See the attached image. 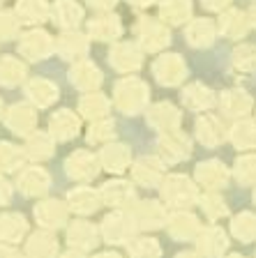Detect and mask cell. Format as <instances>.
Segmentation results:
<instances>
[{"label":"cell","instance_id":"6da1fadb","mask_svg":"<svg viewBox=\"0 0 256 258\" xmlns=\"http://www.w3.org/2000/svg\"><path fill=\"white\" fill-rule=\"evenodd\" d=\"M113 104L123 113L134 115V113H139L148 104V88H145L143 81L127 76V79L118 81L116 92H113Z\"/></svg>","mask_w":256,"mask_h":258},{"label":"cell","instance_id":"7a4b0ae2","mask_svg":"<svg viewBox=\"0 0 256 258\" xmlns=\"http://www.w3.org/2000/svg\"><path fill=\"white\" fill-rule=\"evenodd\" d=\"M162 196L173 208H187L198 199V191L194 182L185 175H169L162 182Z\"/></svg>","mask_w":256,"mask_h":258},{"label":"cell","instance_id":"3957f363","mask_svg":"<svg viewBox=\"0 0 256 258\" xmlns=\"http://www.w3.org/2000/svg\"><path fill=\"white\" fill-rule=\"evenodd\" d=\"M134 231H136V224H134L132 215H125V212H111L107 219L101 221V237L109 244L132 242Z\"/></svg>","mask_w":256,"mask_h":258},{"label":"cell","instance_id":"277c9868","mask_svg":"<svg viewBox=\"0 0 256 258\" xmlns=\"http://www.w3.org/2000/svg\"><path fill=\"white\" fill-rule=\"evenodd\" d=\"M19 51L23 58L28 60H44L56 51V44L51 39V35L44 30H30L26 32L19 42Z\"/></svg>","mask_w":256,"mask_h":258},{"label":"cell","instance_id":"5b68a950","mask_svg":"<svg viewBox=\"0 0 256 258\" xmlns=\"http://www.w3.org/2000/svg\"><path fill=\"white\" fill-rule=\"evenodd\" d=\"M157 150H160V157L164 161L176 164V161H182L189 157L192 145H189V139L185 134H180V132H166L157 141Z\"/></svg>","mask_w":256,"mask_h":258},{"label":"cell","instance_id":"8992f818","mask_svg":"<svg viewBox=\"0 0 256 258\" xmlns=\"http://www.w3.org/2000/svg\"><path fill=\"white\" fill-rule=\"evenodd\" d=\"M152 72H155L157 81H160L162 86H178L187 76L185 62H182V58L176 53H166V55H162V58H157L155 64H152Z\"/></svg>","mask_w":256,"mask_h":258},{"label":"cell","instance_id":"52a82bcc","mask_svg":"<svg viewBox=\"0 0 256 258\" xmlns=\"http://www.w3.org/2000/svg\"><path fill=\"white\" fill-rule=\"evenodd\" d=\"M134 224L139 226V228H145V231H155V228H162L169 219L166 215L164 205H160L157 201H141L136 208H134V215H132Z\"/></svg>","mask_w":256,"mask_h":258},{"label":"cell","instance_id":"ba28073f","mask_svg":"<svg viewBox=\"0 0 256 258\" xmlns=\"http://www.w3.org/2000/svg\"><path fill=\"white\" fill-rule=\"evenodd\" d=\"M136 35H139L143 48H148V51H160L171 39L169 28L162 21H152V19H141V23L136 26Z\"/></svg>","mask_w":256,"mask_h":258},{"label":"cell","instance_id":"9c48e42d","mask_svg":"<svg viewBox=\"0 0 256 258\" xmlns=\"http://www.w3.org/2000/svg\"><path fill=\"white\" fill-rule=\"evenodd\" d=\"M65 168L74 180H92L99 173V159L88 150H76L67 157Z\"/></svg>","mask_w":256,"mask_h":258},{"label":"cell","instance_id":"30bf717a","mask_svg":"<svg viewBox=\"0 0 256 258\" xmlns=\"http://www.w3.org/2000/svg\"><path fill=\"white\" fill-rule=\"evenodd\" d=\"M132 177L141 187H157L164 177V164L157 157H141V159L134 161Z\"/></svg>","mask_w":256,"mask_h":258},{"label":"cell","instance_id":"8fae6325","mask_svg":"<svg viewBox=\"0 0 256 258\" xmlns=\"http://www.w3.org/2000/svg\"><path fill=\"white\" fill-rule=\"evenodd\" d=\"M109 60H111V64L118 72H134V70H139L141 62H143V53H141V48L136 46V44L118 42L116 46L111 48Z\"/></svg>","mask_w":256,"mask_h":258},{"label":"cell","instance_id":"7c38bea8","mask_svg":"<svg viewBox=\"0 0 256 258\" xmlns=\"http://www.w3.org/2000/svg\"><path fill=\"white\" fill-rule=\"evenodd\" d=\"M81 122H79V115L74 111H63L54 113L51 115V122H48V132H51V139L54 141H70L79 134Z\"/></svg>","mask_w":256,"mask_h":258},{"label":"cell","instance_id":"4fadbf2b","mask_svg":"<svg viewBox=\"0 0 256 258\" xmlns=\"http://www.w3.org/2000/svg\"><path fill=\"white\" fill-rule=\"evenodd\" d=\"M148 124L155 127L157 132H162V134L178 132V127H180V113H178L176 106H171V104H155L148 111Z\"/></svg>","mask_w":256,"mask_h":258},{"label":"cell","instance_id":"5bb4252c","mask_svg":"<svg viewBox=\"0 0 256 258\" xmlns=\"http://www.w3.org/2000/svg\"><path fill=\"white\" fill-rule=\"evenodd\" d=\"M5 122L14 134L30 136V132L35 129V124H37V115H35V111H32L30 106H26V104H16V106H12L10 111H7Z\"/></svg>","mask_w":256,"mask_h":258},{"label":"cell","instance_id":"9a60e30c","mask_svg":"<svg viewBox=\"0 0 256 258\" xmlns=\"http://www.w3.org/2000/svg\"><path fill=\"white\" fill-rule=\"evenodd\" d=\"M101 196V203L111 205V208H125L134 201V187L125 180H111L101 187L99 191Z\"/></svg>","mask_w":256,"mask_h":258},{"label":"cell","instance_id":"2e32d148","mask_svg":"<svg viewBox=\"0 0 256 258\" xmlns=\"http://www.w3.org/2000/svg\"><path fill=\"white\" fill-rule=\"evenodd\" d=\"M166 224H169V233L176 240H192L201 233V224L192 212H176L166 219Z\"/></svg>","mask_w":256,"mask_h":258},{"label":"cell","instance_id":"e0dca14e","mask_svg":"<svg viewBox=\"0 0 256 258\" xmlns=\"http://www.w3.org/2000/svg\"><path fill=\"white\" fill-rule=\"evenodd\" d=\"M48 184H51V177L39 166L26 168V171L19 175V189H21L26 196H42V194H46Z\"/></svg>","mask_w":256,"mask_h":258},{"label":"cell","instance_id":"ac0fdd59","mask_svg":"<svg viewBox=\"0 0 256 258\" xmlns=\"http://www.w3.org/2000/svg\"><path fill=\"white\" fill-rule=\"evenodd\" d=\"M97 159H99V166H104L111 173H123L125 168L132 164V155H129V150L120 143H109L107 148L99 152Z\"/></svg>","mask_w":256,"mask_h":258},{"label":"cell","instance_id":"d6986e66","mask_svg":"<svg viewBox=\"0 0 256 258\" xmlns=\"http://www.w3.org/2000/svg\"><path fill=\"white\" fill-rule=\"evenodd\" d=\"M67 242L79 251H85V249H92L95 244H99V233L88 221H74L67 231Z\"/></svg>","mask_w":256,"mask_h":258},{"label":"cell","instance_id":"ffe728a7","mask_svg":"<svg viewBox=\"0 0 256 258\" xmlns=\"http://www.w3.org/2000/svg\"><path fill=\"white\" fill-rule=\"evenodd\" d=\"M26 256L28 258H56L58 256V242L46 231L32 233L26 244Z\"/></svg>","mask_w":256,"mask_h":258},{"label":"cell","instance_id":"44dd1931","mask_svg":"<svg viewBox=\"0 0 256 258\" xmlns=\"http://www.w3.org/2000/svg\"><path fill=\"white\" fill-rule=\"evenodd\" d=\"M88 32H90L95 39H99V42H111V39L120 37L123 26H120V19H118V16L101 14L88 23Z\"/></svg>","mask_w":256,"mask_h":258},{"label":"cell","instance_id":"7402d4cb","mask_svg":"<svg viewBox=\"0 0 256 258\" xmlns=\"http://www.w3.org/2000/svg\"><path fill=\"white\" fill-rule=\"evenodd\" d=\"M196 180L208 189H219L224 187L226 180H229V173H226V166L219 164V161L210 159V161H203L196 166Z\"/></svg>","mask_w":256,"mask_h":258},{"label":"cell","instance_id":"603a6c76","mask_svg":"<svg viewBox=\"0 0 256 258\" xmlns=\"http://www.w3.org/2000/svg\"><path fill=\"white\" fill-rule=\"evenodd\" d=\"M35 217L44 228H60L67 221V208L60 201H44L35 208Z\"/></svg>","mask_w":256,"mask_h":258},{"label":"cell","instance_id":"cb8c5ba5","mask_svg":"<svg viewBox=\"0 0 256 258\" xmlns=\"http://www.w3.org/2000/svg\"><path fill=\"white\" fill-rule=\"evenodd\" d=\"M67 203H70L72 210L81 212V215H90V212L99 210L101 196H99V191H95V189H90V187H76L70 191Z\"/></svg>","mask_w":256,"mask_h":258},{"label":"cell","instance_id":"d4e9b609","mask_svg":"<svg viewBox=\"0 0 256 258\" xmlns=\"http://www.w3.org/2000/svg\"><path fill=\"white\" fill-rule=\"evenodd\" d=\"M56 51L67 60H81L85 53H88V39L74 30H67L63 37H58Z\"/></svg>","mask_w":256,"mask_h":258},{"label":"cell","instance_id":"484cf974","mask_svg":"<svg viewBox=\"0 0 256 258\" xmlns=\"http://www.w3.org/2000/svg\"><path fill=\"white\" fill-rule=\"evenodd\" d=\"M70 81L74 83L79 90H88V92H92L97 86L101 83V74H99V70H97L95 64H90V62H76L74 67H72V72H70Z\"/></svg>","mask_w":256,"mask_h":258},{"label":"cell","instance_id":"4316f807","mask_svg":"<svg viewBox=\"0 0 256 258\" xmlns=\"http://www.w3.org/2000/svg\"><path fill=\"white\" fill-rule=\"evenodd\" d=\"M182 104L192 111H206L215 104V95L210 88H206L203 83H189L182 90Z\"/></svg>","mask_w":256,"mask_h":258},{"label":"cell","instance_id":"83f0119b","mask_svg":"<svg viewBox=\"0 0 256 258\" xmlns=\"http://www.w3.org/2000/svg\"><path fill=\"white\" fill-rule=\"evenodd\" d=\"M79 111L81 115L90 120H107V113L111 111V102H109V97L99 95V92H88V95L81 97L79 102Z\"/></svg>","mask_w":256,"mask_h":258},{"label":"cell","instance_id":"f1b7e54d","mask_svg":"<svg viewBox=\"0 0 256 258\" xmlns=\"http://www.w3.org/2000/svg\"><path fill=\"white\" fill-rule=\"evenodd\" d=\"M226 244H229V240H226V233L222 231V228H217V226H213V228H206V231L198 233V251H201V256H219V253L226 249Z\"/></svg>","mask_w":256,"mask_h":258},{"label":"cell","instance_id":"f546056e","mask_svg":"<svg viewBox=\"0 0 256 258\" xmlns=\"http://www.w3.org/2000/svg\"><path fill=\"white\" fill-rule=\"evenodd\" d=\"M26 95L30 97V102H35L37 106H51L58 99V88L46 79H32L28 81Z\"/></svg>","mask_w":256,"mask_h":258},{"label":"cell","instance_id":"4dcf8cb0","mask_svg":"<svg viewBox=\"0 0 256 258\" xmlns=\"http://www.w3.org/2000/svg\"><path fill=\"white\" fill-rule=\"evenodd\" d=\"M28 231V224L21 215H14V212H7V215L0 217V240L7 242V244H14L19 242Z\"/></svg>","mask_w":256,"mask_h":258},{"label":"cell","instance_id":"1f68e13d","mask_svg":"<svg viewBox=\"0 0 256 258\" xmlns=\"http://www.w3.org/2000/svg\"><path fill=\"white\" fill-rule=\"evenodd\" d=\"M46 16H48L46 0H19L16 3L19 23H42Z\"/></svg>","mask_w":256,"mask_h":258},{"label":"cell","instance_id":"d6a6232c","mask_svg":"<svg viewBox=\"0 0 256 258\" xmlns=\"http://www.w3.org/2000/svg\"><path fill=\"white\" fill-rule=\"evenodd\" d=\"M192 14V3L189 0H162L160 5V16L166 23H185Z\"/></svg>","mask_w":256,"mask_h":258},{"label":"cell","instance_id":"836d02e7","mask_svg":"<svg viewBox=\"0 0 256 258\" xmlns=\"http://www.w3.org/2000/svg\"><path fill=\"white\" fill-rule=\"evenodd\" d=\"M247 28H249L247 14H242V12H238V10H229L219 19V30H222V35H226V37H233V39L242 37L247 32Z\"/></svg>","mask_w":256,"mask_h":258},{"label":"cell","instance_id":"e575fe53","mask_svg":"<svg viewBox=\"0 0 256 258\" xmlns=\"http://www.w3.org/2000/svg\"><path fill=\"white\" fill-rule=\"evenodd\" d=\"M26 155L30 159H48L54 155V139L46 132H35L26 141Z\"/></svg>","mask_w":256,"mask_h":258},{"label":"cell","instance_id":"d590c367","mask_svg":"<svg viewBox=\"0 0 256 258\" xmlns=\"http://www.w3.org/2000/svg\"><path fill=\"white\" fill-rule=\"evenodd\" d=\"M196 136L203 145H217V143H222V139H224V129H222V124H219L217 118L203 115V118H198V122H196Z\"/></svg>","mask_w":256,"mask_h":258},{"label":"cell","instance_id":"8d00e7d4","mask_svg":"<svg viewBox=\"0 0 256 258\" xmlns=\"http://www.w3.org/2000/svg\"><path fill=\"white\" fill-rule=\"evenodd\" d=\"M81 16H83V10L76 5L74 0H58L54 7V19H56V23L63 28L79 26Z\"/></svg>","mask_w":256,"mask_h":258},{"label":"cell","instance_id":"74e56055","mask_svg":"<svg viewBox=\"0 0 256 258\" xmlns=\"http://www.w3.org/2000/svg\"><path fill=\"white\" fill-rule=\"evenodd\" d=\"M215 39V26L208 19H196L187 28V42L192 46H210Z\"/></svg>","mask_w":256,"mask_h":258},{"label":"cell","instance_id":"f35d334b","mask_svg":"<svg viewBox=\"0 0 256 258\" xmlns=\"http://www.w3.org/2000/svg\"><path fill=\"white\" fill-rule=\"evenodd\" d=\"M251 108V97L242 90H226L222 95V111L226 115H245Z\"/></svg>","mask_w":256,"mask_h":258},{"label":"cell","instance_id":"ab89813d","mask_svg":"<svg viewBox=\"0 0 256 258\" xmlns=\"http://www.w3.org/2000/svg\"><path fill=\"white\" fill-rule=\"evenodd\" d=\"M23 79H26V67L21 64V60L12 58V55L0 58V83L3 86H19Z\"/></svg>","mask_w":256,"mask_h":258},{"label":"cell","instance_id":"60d3db41","mask_svg":"<svg viewBox=\"0 0 256 258\" xmlns=\"http://www.w3.org/2000/svg\"><path fill=\"white\" fill-rule=\"evenodd\" d=\"M129 256L132 258H160L162 247L152 237H139V240H132V244H129Z\"/></svg>","mask_w":256,"mask_h":258},{"label":"cell","instance_id":"b9f144b4","mask_svg":"<svg viewBox=\"0 0 256 258\" xmlns=\"http://www.w3.org/2000/svg\"><path fill=\"white\" fill-rule=\"evenodd\" d=\"M23 164V152L12 143H0V171H16Z\"/></svg>","mask_w":256,"mask_h":258},{"label":"cell","instance_id":"7bdbcfd3","mask_svg":"<svg viewBox=\"0 0 256 258\" xmlns=\"http://www.w3.org/2000/svg\"><path fill=\"white\" fill-rule=\"evenodd\" d=\"M231 139L238 148H256V124L254 122H238L231 132Z\"/></svg>","mask_w":256,"mask_h":258},{"label":"cell","instance_id":"ee69618b","mask_svg":"<svg viewBox=\"0 0 256 258\" xmlns=\"http://www.w3.org/2000/svg\"><path fill=\"white\" fill-rule=\"evenodd\" d=\"M233 64L240 72H254L256 70V46H251V44H242L240 48H235Z\"/></svg>","mask_w":256,"mask_h":258},{"label":"cell","instance_id":"f6af8a7d","mask_svg":"<svg viewBox=\"0 0 256 258\" xmlns=\"http://www.w3.org/2000/svg\"><path fill=\"white\" fill-rule=\"evenodd\" d=\"M233 233L240 240H254L256 237V217L249 212H242L233 219Z\"/></svg>","mask_w":256,"mask_h":258},{"label":"cell","instance_id":"bcb514c9","mask_svg":"<svg viewBox=\"0 0 256 258\" xmlns=\"http://www.w3.org/2000/svg\"><path fill=\"white\" fill-rule=\"evenodd\" d=\"M113 136H116V124L111 120H97L90 127V132H88V141L90 143H107Z\"/></svg>","mask_w":256,"mask_h":258},{"label":"cell","instance_id":"7dc6e473","mask_svg":"<svg viewBox=\"0 0 256 258\" xmlns=\"http://www.w3.org/2000/svg\"><path fill=\"white\" fill-rule=\"evenodd\" d=\"M235 175H238V180L245 184L256 182V157H251V155L240 157L238 164H235Z\"/></svg>","mask_w":256,"mask_h":258},{"label":"cell","instance_id":"c3c4849f","mask_svg":"<svg viewBox=\"0 0 256 258\" xmlns=\"http://www.w3.org/2000/svg\"><path fill=\"white\" fill-rule=\"evenodd\" d=\"M201 205H203V212H206L210 219H217V217L226 215V203L219 199L217 194H208V196H203Z\"/></svg>","mask_w":256,"mask_h":258},{"label":"cell","instance_id":"681fc988","mask_svg":"<svg viewBox=\"0 0 256 258\" xmlns=\"http://www.w3.org/2000/svg\"><path fill=\"white\" fill-rule=\"evenodd\" d=\"M19 32V19L12 12H0V39H14Z\"/></svg>","mask_w":256,"mask_h":258},{"label":"cell","instance_id":"f907efd6","mask_svg":"<svg viewBox=\"0 0 256 258\" xmlns=\"http://www.w3.org/2000/svg\"><path fill=\"white\" fill-rule=\"evenodd\" d=\"M10 196H12L10 182H7L5 177H0V205H5L7 201H10Z\"/></svg>","mask_w":256,"mask_h":258},{"label":"cell","instance_id":"816d5d0a","mask_svg":"<svg viewBox=\"0 0 256 258\" xmlns=\"http://www.w3.org/2000/svg\"><path fill=\"white\" fill-rule=\"evenodd\" d=\"M229 3L231 0H203V5L208 7V10H224Z\"/></svg>","mask_w":256,"mask_h":258},{"label":"cell","instance_id":"f5cc1de1","mask_svg":"<svg viewBox=\"0 0 256 258\" xmlns=\"http://www.w3.org/2000/svg\"><path fill=\"white\" fill-rule=\"evenodd\" d=\"M92 7H97V10H111L113 5H116V0H88Z\"/></svg>","mask_w":256,"mask_h":258},{"label":"cell","instance_id":"db71d44e","mask_svg":"<svg viewBox=\"0 0 256 258\" xmlns=\"http://www.w3.org/2000/svg\"><path fill=\"white\" fill-rule=\"evenodd\" d=\"M0 258H23L19 251H14V249H10V247H3L0 249Z\"/></svg>","mask_w":256,"mask_h":258},{"label":"cell","instance_id":"11a10c76","mask_svg":"<svg viewBox=\"0 0 256 258\" xmlns=\"http://www.w3.org/2000/svg\"><path fill=\"white\" fill-rule=\"evenodd\" d=\"M60 258H85V256L81 251H67V253H63Z\"/></svg>","mask_w":256,"mask_h":258},{"label":"cell","instance_id":"9f6ffc18","mask_svg":"<svg viewBox=\"0 0 256 258\" xmlns=\"http://www.w3.org/2000/svg\"><path fill=\"white\" fill-rule=\"evenodd\" d=\"M129 3L136 7H145V5H150V3H155V0H129Z\"/></svg>","mask_w":256,"mask_h":258},{"label":"cell","instance_id":"6f0895ef","mask_svg":"<svg viewBox=\"0 0 256 258\" xmlns=\"http://www.w3.org/2000/svg\"><path fill=\"white\" fill-rule=\"evenodd\" d=\"M247 21H251V23H254V26H256V5L249 10V14H247Z\"/></svg>","mask_w":256,"mask_h":258},{"label":"cell","instance_id":"680465c9","mask_svg":"<svg viewBox=\"0 0 256 258\" xmlns=\"http://www.w3.org/2000/svg\"><path fill=\"white\" fill-rule=\"evenodd\" d=\"M178 258H203L201 253H194V251H185V253H180Z\"/></svg>","mask_w":256,"mask_h":258},{"label":"cell","instance_id":"91938a15","mask_svg":"<svg viewBox=\"0 0 256 258\" xmlns=\"http://www.w3.org/2000/svg\"><path fill=\"white\" fill-rule=\"evenodd\" d=\"M95 258H120V256L113 253V251H109V253H99V256H95Z\"/></svg>","mask_w":256,"mask_h":258},{"label":"cell","instance_id":"94428289","mask_svg":"<svg viewBox=\"0 0 256 258\" xmlns=\"http://www.w3.org/2000/svg\"><path fill=\"white\" fill-rule=\"evenodd\" d=\"M0 118H3V104H0Z\"/></svg>","mask_w":256,"mask_h":258},{"label":"cell","instance_id":"6125c7cd","mask_svg":"<svg viewBox=\"0 0 256 258\" xmlns=\"http://www.w3.org/2000/svg\"><path fill=\"white\" fill-rule=\"evenodd\" d=\"M229 258H240V256H229Z\"/></svg>","mask_w":256,"mask_h":258},{"label":"cell","instance_id":"be15d7a7","mask_svg":"<svg viewBox=\"0 0 256 258\" xmlns=\"http://www.w3.org/2000/svg\"><path fill=\"white\" fill-rule=\"evenodd\" d=\"M0 3H3V0H0Z\"/></svg>","mask_w":256,"mask_h":258}]
</instances>
